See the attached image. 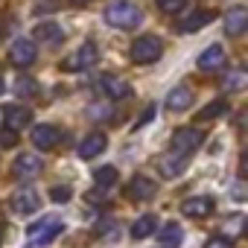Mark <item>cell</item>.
Listing matches in <instances>:
<instances>
[{
	"label": "cell",
	"mask_w": 248,
	"mask_h": 248,
	"mask_svg": "<svg viewBox=\"0 0 248 248\" xmlns=\"http://www.w3.org/2000/svg\"><path fill=\"white\" fill-rule=\"evenodd\" d=\"M213 21V12H207V9H196V12H190L181 24H178V30L181 32H199L202 27H207Z\"/></svg>",
	"instance_id": "obj_18"
},
{
	"label": "cell",
	"mask_w": 248,
	"mask_h": 248,
	"mask_svg": "<svg viewBox=\"0 0 248 248\" xmlns=\"http://www.w3.org/2000/svg\"><path fill=\"white\" fill-rule=\"evenodd\" d=\"M32 38L47 41V44H56V41H64V30L59 24H53V21H44V24H35Z\"/></svg>",
	"instance_id": "obj_19"
},
{
	"label": "cell",
	"mask_w": 248,
	"mask_h": 248,
	"mask_svg": "<svg viewBox=\"0 0 248 248\" xmlns=\"http://www.w3.org/2000/svg\"><path fill=\"white\" fill-rule=\"evenodd\" d=\"M0 245H3V228H0Z\"/></svg>",
	"instance_id": "obj_35"
},
{
	"label": "cell",
	"mask_w": 248,
	"mask_h": 248,
	"mask_svg": "<svg viewBox=\"0 0 248 248\" xmlns=\"http://www.w3.org/2000/svg\"><path fill=\"white\" fill-rule=\"evenodd\" d=\"M41 170H44V164H41V158H38V155H32V152L18 155V158H15V164H12V172H15L18 178H24V181L38 178V175H41Z\"/></svg>",
	"instance_id": "obj_8"
},
{
	"label": "cell",
	"mask_w": 248,
	"mask_h": 248,
	"mask_svg": "<svg viewBox=\"0 0 248 248\" xmlns=\"http://www.w3.org/2000/svg\"><path fill=\"white\" fill-rule=\"evenodd\" d=\"M184 3H187V0H158V9L164 15H178L184 9Z\"/></svg>",
	"instance_id": "obj_28"
},
{
	"label": "cell",
	"mask_w": 248,
	"mask_h": 248,
	"mask_svg": "<svg viewBox=\"0 0 248 248\" xmlns=\"http://www.w3.org/2000/svg\"><path fill=\"white\" fill-rule=\"evenodd\" d=\"M152 117H155V105H149V108H146V114H143V117H140V120L135 123V129H140V126H146V123H149Z\"/></svg>",
	"instance_id": "obj_32"
},
{
	"label": "cell",
	"mask_w": 248,
	"mask_h": 248,
	"mask_svg": "<svg viewBox=\"0 0 248 248\" xmlns=\"http://www.w3.org/2000/svg\"><path fill=\"white\" fill-rule=\"evenodd\" d=\"M213 207H216V204H213L210 196H193V199L181 202V213L190 216V219H204V216L213 213Z\"/></svg>",
	"instance_id": "obj_12"
},
{
	"label": "cell",
	"mask_w": 248,
	"mask_h": 248,
	"mask_svg": "<svg viewBox=\"0 0 248 248\" xmlns=\"http://www.w3.org/2000/svg\"><path fill=\"white\" fill-rule=\"evenodd\" d=\"M155 181L149 178V175H135L132 181H129V187H126V196L132 199V202H149L152 196H155Z\"/></svg>",
	"instance_id": "obj_9"
},
{
	"label": "cell",
	"mask_w": 248,
	"mask_h": 248,
	"mask_svg": "<svg viewBox=\"0 0 248 248\" xmlns=\"http://www.w3.org/2000/svg\"><path fill=\"white\" fill-rule=\"evenodd\" d=\"M62 231H64V222H62L59 216H41L35 225H30V228H27V239H30V245H27V248H35V245L53 242Z\"/></svg>",
	"instance_id": "obj_2"
},
{
	"label": "cell",
	"mask_w": 248,
	"mask_h": 248,
	"mask_svg": "<svg viewBox=\"0 0 248 248\" xmlns=\"http://www.w3.org/2000/svg\"><path fill=\"white\" fill-rule=\"evenodd\" d=\"M0 143H3V146H15V143H18V132L3 129V132H0Z\"/></svg>",
	"instance_id": "obj_31"
},
{
	"label": "cell",
	"mask_w": 248,
	"mask_h": 248,
	"mask_svg": "<svg viewBox=\"0 0 248 248\" xmlns=\"http://www.w3.org/2000/svg\"><path fill=\"white\" fill-rule=\"evenodd\" d=\"M3 123H6V129L21 132V129H27L32 123V111L24 108V105H6L3 108Z\"/></svg>",
	"instance_id": "obj_10"
},
{
	"label": "cell",
	"mask_w": 248,
	"mask_h": 248,
	"mask_svg": "<svg viewBox=\"0 0 248 248\" xmlns=\"http://www.w3.org/2000/svg\"><path fill=\"white\" fill-rule=\"evenodd\" d=\"M88 117H91V120H108V117H111V105H108V102H93V105L88 108Z\"/></svg>",
	"instance_id": "obj_26"
},
{
	"label": "cell",
	"mask_w": 248,
	"mask_h": 248,
	"mask_svg": "<svg viewBox=\"0 0 248 248\" xmlns=\"http://www.w3.org/2000/svg\"><path fill=\"white\" fill-rule=\"evenodd\" d=\"M99 62V53H96V44L93 41H85L67 62H64V70H88Z\"/></svg>",
	"instance_id": "obj_6"
},
{
	"label": "cell",
	"mask_w": 248,
	"mask_h": 248,
	"mask_svg": "<svg viewBox=\"0 0 248 248\" xmlns=\"http://www.w3.org/2000/svg\"><path fill=\"white\" fill-rule=\"evenodd\" d=\"M245 85H248V73H245V70H233V73H228L225 82H222L225 91H242Z\"/></svg>",
	"instance_id": "obj_25"
},
{
	"label": "cell",
	"mask_w": 248,
	"mask_h": 248,
	"mask_svg": "<svg viewBox=\"0 0 248 248\" xmlns=\"http://www.w3.org/2000/svg\"><path fill=\"white\" fill-rule=\"evenodd\" d=\"M204 248H231V236H210Z\"/></svg>",
	"instance_id": "obj_30"
},
{
	"label": "cell",
	"mask_w": 248,
	"mask_h": 248,
	"mask_svg": "<svg viewBox=\"0 0 248 248\" xmlns=\"http://www.w3.org/2000/svg\"><path fill=\"white\" fill-rule=\"evenodd\" d=\"M117 167H99L96 172H93V181H96V187L99 190H108V187H114L117 184Z\"/></svg>",
	"instance_id": "obj_23"
},
{
	"label": "cell",
	"mask_w": 248,
	"mask_h": 248,
	"mask_svg": "<svg viewBox=\"0 0 248 248\" xmlns=\"http://www.w3.org/2000/svg\"><path fill=\"white\" fill-rule=\"evenodd\" d=\"M245 27H248V12L242 6H233V9L225 12V35L236 38V35L245 32Z\"/></svg>",
	"instance_id": "obj_16"
},
{
	"label": "cell",
	"mask_w": 248,
	"mask_h": 248,
	"mask_svg": "<svg viewBox=\"0 0 248 248\" xmlns=\"http://www.w3.org/2000/svg\"><path fill=\"white\" fill-rule=\"evenodd\" d=\"M99 88H102V93H105L108 99H126V96L132 93V88H129L126 79L111 76V73H105V76L99 79Z\"/></svg>",
	"instance_id": "obj_15"
},
{
	"label": "cell",
	"mask_w": 248,
	"mask_h": 248,
	"mask_svg": "<svg viewBox=\"0 0 248 248\" xmlns=\"http://www.w3.org/2000/svg\"><path fill=\"white\" fill-rule=\"evenodd\" d=\"M184 167H187V161H184V155H178V152L164 155L161 164H158V170H161L164 178H178V172H184Z\"/></svg>",
	"instance_id": "obj_20"
},
{
	"label": "cell",
	"mask_w": 248,
	"mask_h": 248,
	"mask_svg": "<svg viewBox=\"0 0 248 248\" xmlns=\"http://www.w3.org/2000/svg\"><path fill=\"white\" fill-rule=\"evenodd\" d=\"M181 239H184V231H181V225H175V222H167V225L158 231V242H161V248H178Z\"/></svg>",
	"instance_id": "obj_21"
},
{
	"label": "cell",
	"mask_w": 248,
	"mask_h": 248,
	"mask_svg": "<svg viewBox=\"0 0 248 248\" xmlns=\"http://www.w3.org/2000/svg\"><path fill=\"white\" fill-rule=\"evenodd\" d=\"M102 18H105V24H108V27H117V30H132V27H138V24L143 21V12H140V6H138V3H132V0H114L111 6H105Z\"/></svg>",
	"instance_id": "obj_1"
},
{
	"label": "cell",
	"mask_w": 248,
	"mask_h": 248,
	"mask_svg": "<svg viewBox=\"0 0 248 248\" xmlns=\"http://www.w3.org/2000/svg\"><path fill=\"white\" fill-rule=\"evenodd\" d=\"M155 225H158V219H155L152 213L140 216V219L132 225V239H146V236H152V233H155Z\"/></svg>",
	"instance_id": "obj_22"
},
{
	"label": "cell",
	"mask_w": 248,
	"mask_h": 248,
	"mask_svg": "<svg viewBox=\"0 0 248 248\" xmlns=\"http://www.w3.org/2000/svg\"><path fill=\"white\" fill-rule=\"evenodd\" d=\"M161 53H164V44H161L158 35H140L132 44V50H129V56H132L135 64H152V62L161 59Z\"/></svg>",
	"instance_id": "obj_3"
},
{
	"label": "cell",
	"mask_w": 248,
	"mask_h": 248,
	"mask_svg": "<svg viewBox=\"0 0 248 248\" xmlns=\"http://www.w3.org/2000/svg\"><path fill=\"white\" fill-rule=\"evenodd\" d=\"M35 56H38V50H35V41H30V38H18L9 47V62L15 67H30L35 62Z\"/></svg>",
	"instance_id": "obj_7"
},
{
	"label": "cell",
	"mask_w": 248,
	"mask_h": 248,
	"mask_svg": "<svg viewBox=\"0 0 248 248\" xmlns=\"http://www.w3.org/2000/svg\"><path fill=\"white\" fill-rule=\"evenodd\" d=\"M202 140H204V135L199 132V129H193V126H184V129H175V135H172V149L178 152V155H190V152H196L199 146H202Z\"/></svg>",
	"instance_id": "obj_4"
},
{
	"label": "cell",
	"mask_w": 248,
	"mask_h": 248,
	"mask_svg": "<svg viewBox=\"0 0 248 248\" xmlns=\"http://www.w3.org/2000/svg\"><path fill=\"white\" fill-rule=\"evenodd\" d=\"M105 146H108V138H105L102 132H91V135H85V140L79 143V158H82V161H91V158L102 155Z\"/></svg>",
	"instance_id": "obj_14"
},
{
	"label": "cell",
	"mask_w": 248,
	"mask_h": 248,
	"mask_svg": "<svg viewBox=\"0 0 248 248\" xmlns=\"http://www.w3.org/2000/svg\"><path fill=\"white\" fill-rule=\"evenodd\" d=\"M193 91L187 88V85H175L170 93H167V108L170 111H187L190 105H193Z\"/></svg>",
	"instance_id": "obj_17"
},
{
	"label": "cell",
	"mask_w": 248,
	"mask_h": 248,
	"mask_svg": "<svg viewBox=\"0 0 248 248\" xmlns=\"http://www.w3.org/2000/svg\"><path fill=\"white\" fill-rule=\"evenodd\" d=\"M38 204H41V199H38V193H35V190H30V187L15 190V193H12V199H9V207H12V213H15V216H30V213H35V210H38Z\"/></svg>",
	"instance_id": "obj_5"
},
{
	"label": "cell",
	"mask_w": 248,
	"mask_h": 248,
	"mask_svg": "<svg viewBox=\"0 0 248 248\" xmlns=\"http://www.w3.org/2000/svg\"><path fill=\"white\" fill-rule=\"evenodd\" d=\"M225 111H228V102H225V99H213L204 111H199V114H196V120H199V123H207V120H216V117H219V114H225Z\"/></svg>",
	"instance_id": "obj_24"
},
{
	"label": "cell",
	"mask_w": 248,
	"mask_h": 248,
	"mask_svg": "<svg viewBox=\"0 0 248 248\" xmlns=\"http://www.w3.org/2000/svg\"><path fill=\"white\" fill-rule=\"evenodd\" d=\"M15 91H18L21 96H32V93H35V82H32L30 76H24V79L15 82Z\"/></svg>",
	"instance_id": "obj_29"
},
{
	"label": "cell",
	"mask_w": 248,
	"mask_h": 248,
	"mask_svg": "<svg viewBox=\"0 0 248 248\" xmlns=\"http://www.w3.org/2000/svg\"><path fill=\"white\" fill-rule=\"evenodd\" d=\"M59 138H62V132L56 129V126H35L32 129V146L35 149H41V152H50V149H56L59 146Z\"/></svg>",
	"instance_id": "obj_11"
},
{
	"label": "cell",
	"mask_w": 248,
	"mask_h": 248,
	"mask_svg": "<svg viewBox=\"0 0 248 248\" xmlns=\"http://www.w3.org/2000/svg\"><path fill=\"white\" fill-rule=\"evenodd\" d=\"M70 3H79L82 6V3H91V0H70Z\"/></svg>",
	"instance_id": "obj_34"
},
{
	"label": "cell",
	"mask_w": 248,
	"mask_h": 248,
	"mask_svg": "<svg viewBox=\"0 0 248 248\" xmlns=\"http://www.w3.org/2000/svg\"><path fill=\"white\" fill-rule=\"evenodd\" d=\"M225 64V50L219 47V44H210L204 53H199V59H196V67L202 70V73H213V70H219Z\"/></svg>",
	"instance_id": "obj_13"
},
{
	"label": "cell",
	"mask_w": 248,
	"mask_h": 248,
	"mask_svg": "<svg viewBox=\"0 0 248 248\" xmlns=\"http://www.w3.org/2000/svg\"><path fill=\"white\" fill-rule=\"evenodd\" d=\"M3 91H6V82H3V76H0V96H3Z\"/></svg>",
	"instance_id": "obj_33"
},
{
	"label": "cell",
	"mask_w": 248,
	"mask_h": 248,
	"mask_svg": "<svg viewBox=\"0 0 248 248\" xmlns=\"http://www.w3.org/2000/svg\"><path fill=\"white\" fill-rule=\"evenodd\" d=\"M70 196H73V190H70L67 184H62V187H50V202H56V204L70 202Z\"/></svg>",
	"instance_id": "obj_27"
}]
</instances>
